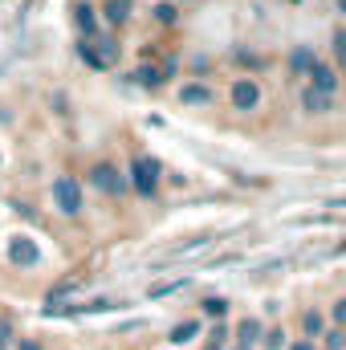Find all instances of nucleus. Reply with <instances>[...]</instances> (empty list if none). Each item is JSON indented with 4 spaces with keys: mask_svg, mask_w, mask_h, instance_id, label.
Listing matches in <instances>:
<instances>
[{
    "mask_svg": "<svg viewBox=\"0 0 346 350\" xmlns=\"http://www.w3.org/2000/svg\"><path fill=\"white\" fill-rule=\"evenodd\" d=\"M127 179H131V191H135L139 200H155V196H159V187H163V167H159V159H155V155L135 151V155H131V163H127Z\"/></svg>",
    "mask_w": 346,
    "mask_h": 350,
    "instance_id": "f257e3e1",
    "label": "nucleus"
},
{
    "mask_svg": "<svg viewBox=\"0 0 346 350\" xmlns=\"http://www.w3.org/2000/svg\"><path fill=\"white\" fill-rule=\"evenodd\" d=\"M53 208H57V216H66V220H78L82 212H86V187H82V179L78 175H57L53 179Z\"/></svg>",
    "mask_w": 346,
    "mask_h": 350,
    "instance_id": "f03ea898",
    "label": "nucleus"
},
{
    "mask_svg": "<svg viewBox=\"0 0 346 350\" xmlns=\"http://www.w3.org/2000/svg\"><path fill=\"white\" fill-rule=\"evenodd\" d=\"M86 183L94 187V191H102L106 200H118V196L131 187L127 172H122L118 163H110V159H94V163L86 167Z\"/></svg>",
    "mask_w": 346,
    "mask_h": 350,
    "instance_id": "7ed1b4c3",
    "label": "nucleus"
},
{
    "mask_svg": "<svg viewBox=\"0 0 346 350\" xmlns=\"http://www.w3.org/2000/svg\"><path fill=\"white\" fill-rule=\"evenodd\" d=\"M261 102H265V90H261L257 78L241 74V78H232V82H228V106H232L237 114H257Z\"/></svg>",
    "mask_w": 346,
    "mask_h": 350,
    "instance_id": "20e7f679",
    "label": "nucleus"
},
{
    "mask_svg": "<svg viewBox=\"0 0 346 350\" xmlns=\"http://www.w3.org/2000/svg\"><path fill=\"white\" fill-rule=\"evenodd\" d=\"M330 330V318H326V306H302L297 310V322H293V334H302V338H322Z\"/></svg>",
    "mask_w": 346,
    "mask_h": 350,
    "instance_id": "39448f33",
    "label": "nucleus"
},
{
    "mask_svg": "<svg viewBox=\"0 0 346 350\" xmlns=\"http://www.w3.org/2000/svg\"><path fill=\"white\" fill-rule=\"evenodd\" d=\"M4 257H8V265H12V269H37V265H41V249H37V241H33V237L16 232V237L8 241Z\"/></svg>",
    "mask_w": 346,
    "mask_h": 350,
    "instance_id": "423d86ee",
    "label": "nucleus"
},
{
    "mask_svg": "<svg viewBox=\"0 0 346 350\" xmlns=\"http://www.w3.org/2000/svg\"><path fill=\"white\" fill-rule=\"evenodd\" d=\"M204 326H208V322H204L200 314H187V318H179L172 330H168V338H163V342H168L172 350H183V347H191V342H200V338H204Z\"/></svg>",
    "mask_w": 346,
    "mask_h": 350,
    "instance_id": "0eeeda50",
    "label": "nucleus"
},
{
    "mask_svg": "<svg viewBox=\"0 0 346 350\" xmlns=\"http://www.w3.org/2000/svg\"><path fill=\"white\" fill-rule=\"evenodd\" d=\"M265 326H269V322H265L261 314H245V318H237V322H232V342H237V347H253L257 350L261 338H265Z\"/></svg>",
    "mask_w": 346,
    "mask_h": 350,
    "instance_id": "6e6552de",
    "label": "nucleus"
},
{
    "mask_svg": "<svg viewBox=\"0 0 346 350\" xmlns=\"http://www.w3.org/2000/svg\"><path fill=\"white\" fill-rule=\"evenodd\" d=\"M297 106H302V114H310V118H326V114L334 110V94H322V90H314V86H302Z\"/></svg>",
    "mask_w": 346,
    "mask_h": 350,
    "instance_id": "1a4fd4ad",
    "label": "nucleus"
},
{
    "mask_svg": "<svg viewBox=\"0 0 346 350\" xmlns=\"http://www.w3.org/2000/svg\"><path fill=\"white\" fill-rule=\"evenodd\" d=\"M306 86L322 90V94H338V86H343V74H338V66H330V62H314V70H310V78H306Z\"/></svg>",
    "mask_w": 346,
    "mask_h": 350,
    "instance_id": "9d476101",
    "label": "nucleus"
},
{
    "mask_svg": "<svg viewBox=\"0 0 346 350\" xmlns=\"http://www.w3.org/2000/svg\"><path fill=\"white\" fill-rule=\"evenodd\" d=\"M196 314H200L204 322H228V318H232V301H228L224 293H204L200 306H196Z\"/></svg>",
    "mask_w": 346,
    "mask_h": 350,
    "instance_id": "9b49d317",
    "label": "nucleus"
},
{
    "mask_svg": "<svg viewBox=\"0 0 346 350\" xmlns=\"http://www.w3.org/2000/svg\"><path fill=\"white\" fill-rule=\"evenodd\" d=\"M175 98H179V106H216V90L208 82H183Z\"/></svg>",
    "mask_w": 346,
    "mask_h": 350,
    "instance_id": "f8f14e48",
    "label": "nucleus"
},
{
    "mask_svg": "<svg viewBox=\"0 0 346 350\" xmlns=\"http://www.w3.org/2000/svg\"><path fill=\"white\" fill-rule=\"evenodd\" d=\"M200 342H204L200 350H228L232 347V318H228V322H208Z\"/></svg>",
    "mask_w": 346,
    "mask_h": 350,
    "instance_id": "ddd939ff",
    "label": "nucleus"
},
{
    "mask_svg": "<svg viewBox=\"0 0 346 350\" xmlns=\"http://www.w3.org/2000/svg\"><path fill=\"white\" fill-rule=\"evenodd\" d=\"M289 338H293V330H289L285 322H269L257 350H285V347H289Z\"/></svg>",
    "mask_w": 346,
    "mask_h": 350,
    "instance_id": "4468645a",
    "label": "nucleus"
},
{
    "mask_svg": "<svg viewBox=\"0 0 346 350\" xmlns=\"http://www.w3.org/2000/svg\"><path fill=\"white\" fill-rule=\"evenodd\" d=\"M314 49H306V45H297L293 53H289V74L293 78H310V70H314Z\"/></svg>",
    "mask_w": 346,
    "mask_h": 350,
    "instance_id": "2eb2a0df",
    "label": "nucleus"
},
{
    "mask_svg": "<svg viewBox=\"0 0 346 350\" xmlns=\"http://www.w3.org/2000/svg\"><path fill=\"white\" fill-rule=\"evenodd\" d=\"M139 86H147V90H159L163 82H168V74H163V66H139L135 74H131Z\"/></svg>",
    "mask_w": 346,
    "mask_h": 350,
    "instance_id": "dca6fc26",
    "label": "nucleus"
},
{
    "mask_svg": "<svg viewBox=\"0 0 346 350\" xmlns=\"http://www.w3.org/2000/svg\"><path fill=\"white\" fill-rule=\"evenodd\" d=\"M326 318H330V326L346 330V293H338V297L326 301Z\"/></svg>",
    "mask_w": 346,
    "mask_h": 350,
    "instance_id": "f3484780",
    "label": "nucleus"
},
{
    "mask_svg": "<svg viewBox=\"0 0 346 350\" xmlns=\"http://www.w3.org/2000/svg\"><path fill=\"white\" fill-rule=\"evenodd\" d=\"M106 21L110 25H127L131 21V0H106Z\"/></svg>",
    "mask_w": 346,
    "mask_h": 350,
    "instance_id": "a211bd4d",
    "label": "nucleus"
},
{
    "mask_svg": "<svg viewBox=\"0 0 346 350\" xmlns=\"http://www.w3.org/2000/svg\"><path fill=\"white\" fill-rule=\"evenodd\" d=\"M16 338H21L16 322H12L8 314H0V350H12V347H16Z\"/></svg>",
    "mask_w": 346,
    "mask_h": 350,
    "instance_id": "6ab92c4d",
    "label": "nucleus"
},
{
    "mask_svg": "<svg viewBox=\"0 0 346 350\" xmlns=\"http://www.w3.org/2000/svg\"><path fill=\"white\" fill-rule=\"evenodd\" d=\"M318 350H346V330H338V326H330L322 338H318Z\"/></svg>",
    "mask_w": 346,
    "mask_h": 350,
    "instance_id": "aec40b11",
    "label": "nucleus"
},
{
    "mask_svg": "<svg viewBox=\"0 0 346 350\" xmlns=\"http://www.w3.org/2000/svg\"><path fill=\"white\" fill-rule=\"evenodd\" d=\"M78 29L86 33V37H94V29H98V16H94V4H78Z\"/></svg>",
    "mask_w": 346,
    "mask_h": 350,
    "instance_id": "412c9836",
    "label": "nucleus"
},
{
    "mask_svg": "<svg viewBox=\"0 0 346 350\" xmlns=\"http://www.w3.org/2000/svg\"><path fill=\"white\" fill-rule=\"evenodd\" d=\"M78 53H82V62H86L90 70H106V66H110V62L94 49V41H82V49H78Z\"/></svg>",
    "mask_w": 346,
    "mask_h": 350,
    "instance_id": "4be33fe9",
    "label": "nucleus"
},
{
    "mask_svg": "<svg viewBox=\"0 0 346 350\" xmlns=\"http://www.w3.org/2000/svg\"><path fill=\"white\" fill-rule=\"evenodd\" d=\"M187 281H191V277H175V281H168V285H155L147 297H151V301H155V297H168V293H175V289H183Z\"/></svg>",
    "mask_w": 346,
    "mask_h": 350,
    "instance_id": "5701e85b",
    "label": "nucleus"
},
{
    "mask_svg": "<svg viewBox=\"0 0 346 350\" xmlns=\"http://www.w3.org/2000/svg\"><path fill=\"white\" fill-rule=\"evenodd\" d=\"M334 62H338V74H346V33H334Z\"/></svg>",
    "mask_w": 346,
    "mask_h": 350,
    "instance_id": "b1692460",
    "label": "nucleus"
},
{
    "mask_svg": "<svg viewBox=\"0 0 346 350\" xmlns=\"http://www.w3.org/2000/svg\"><path fill=\"white\" fill-rule=\"evenodd\" d=\"M12 350H49V347H45V342H41L37 334H21V338H16V347H12Z\"/></svg>",
    "mask_w": 346,
    "mask_h": 350,
    "instance_id": "393cba45",
    "label": "nucleus"
},
{
    "mask_svg": "<svg viewBox=\"0 0 346 350\" xmlns=\"http://www.w3.org/2000/svg\"><path fill=\"white\" fill-rule=\"evenodd\" d=\"M285 350H318V342H314V338H302V334H293Z\"/></svg>",
    "mask_w": 346,
    "mask_h": 350,
    "instance_id": "a878e982",
    "label": "nucleus"
},
{
    "mask_svg": "<svg viewBox=\"0 0 346 350\" xmlns=\"http://www.w3.org/2000/svg\"><path fill=\"white\" fill-rule=\"evenodd\" d=\"M155 16H159L163 25H172V21H175V8H172V4H163V8H155Z\"/></svg>",
    "mask_w": 346,
    "mask_h": 350,
    "instance_id": "bb28decb",
    "label": "nucleus"
},
{
    "mask_svg": "<svg viewBox=\"0 0 346 350\" xmlns=\"http://www.w3.org/2000/svg\"><path fill=\"white\" fill-rule=\"evenodd\" d=\"M338 12H343V16H346V0H338Z\"/></svg>",
    "mask_w": 346,
    "mask_h": 350,
    "instance_id": "cd10ccee",
    "label": "nucleus"
},
{
    "mask_svg": "<svg viewBox=\"0 0 346 350\" xmlns=\"http://www.w3.org/2000/svg\"><path fill=\"white\" fill-rule=\"evenodd\" d=\"M228 350H253V347H237V342H232V347H228Z\"/></svg>",
    "mask_w": 346,
    "mask_h": 350,
    "instance_id": "c85d7f7f",
    "label": "nucleus"
},
{
    "mask_svg": "<svg viewBox=\"0 0 346 350\" xmlns=\"http://www.w3.org/2000/svg\"><path fill=\"white\" fill-rule=\"evenodd\" d=\"M163 350H172V347H163Z\"/></svg>",
    "mask_w": 346,
    "mask_h": 350,
    "instance_id": "c756f323",
    "label": "nucleus"
}]
</instances>
